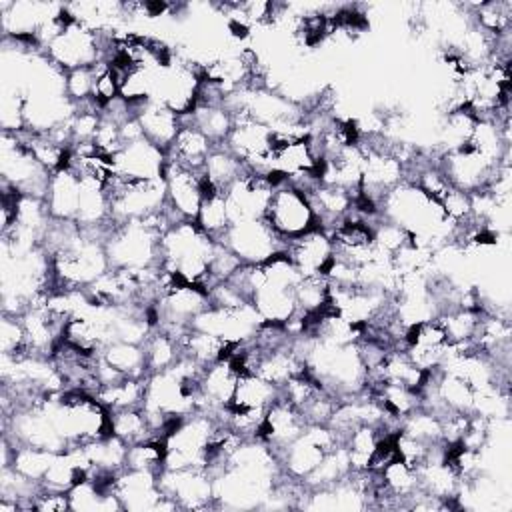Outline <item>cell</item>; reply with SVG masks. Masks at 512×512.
Segmentation results:
<instances>
[{"mask_svg":"<svg viewBox=\"0 0 512 512\" xmlns=\"http://www.w3.org/2000/svg\"><path fill=\"white\" fill-rule=\"evenodd\" d=\"M50 258L54 270L52 290L58 286L86 290L110 270L104 238L84 230H80Z\"/></svg>","mask_w":512,"mask_h":512,"instance_id":"obj_1","label":"cell"},{"mask_svg":"<svg viewBox=\"0 0 512 512\" xmlns=\"http://www.w3.org/2000/svg\"><path fill=\"white\" fill-rule=\"evenodd\" d=\"M110 268L142 270L160 266V234L144 220L116 222L104 236Z\"/></svg>","mask_w":512,"mask_h":512,"instance_id":"obj_2","label":"cell"},{"mask_svg":"<svg viewBox=\"0 0 512 512\" xmlns=\"http://www.w3.org/2000/svg\"><path fill=\"white\" fill-rule=\"evenodd\" d=\"M0 176L2 184L36 198H44L50 182V172L36 162L22 136L12 132H2L0 138Z\"/></svg>","mask_w":512,"mask_h":512,"instance_id":"obj_3","label":"cell"},{"mask_svg":"<svg viewBox=\"0 0 512 512\" xmlns=\"http://www.w3.org/2000/svg\"><path fill=\"white\" fill-rule=\"evenodd\" d=\"M264 220L286 244L314 228H320L310 206L308 194L288 180L276 184Z\"/></svg>","mask_w":512,"mask_h":512,"instance_id":"obj_4","label":"cell"},{"mask_svg":"<svg viewBox=\"0 0 512 512\" xmlns=\"http://www.w3.org/2000/svg\"><path fill=\"white\" fill-rule=\"evenodd\" d=\"M106 36L92 32L76 20H68L64 30L42 50L52 64L70 72L76 68L96 66L104 60Z\"/></svg>","mask_w":512,"mask_h":512,"instance_id":"obj_5","label":"cell"},{"mask_svg":"<svg viewBox=\"0 0 512 512\" xmlns=\"http://www.w3.org/2000/svg\"><path fill=\"white\" fill-rule=\"evenodd\" d=\"M200 82L202 70L196 64L184 60L182 56H172V60L156 76L154 100H160L184 120L198 104Z\"/></svg>","mask_w":512,"mask_h":512,"instance_id":"obj_6","label":"cell"},{"mask_svg":"<svg viewBox=\"0 0 512 512\" xmlns=\"http://www.w3.org/2000/svg\"><path fill=\"white\" fill-rule=\"evenodd\" d=\"M218 240L234 252L242 264H262L284 250V242L264 218L234 222Z\"/></svg>","mask_w":512,"mask_h":512,"instance_id":"obj_7","label":"cell"},{"mask_svg":"<svg viewBox=\"0 0 512 512\" xmlns=\"http://www.w3.org/2000/svg\"><path fill=\"white\" fill-rule=\"evenodd\" d=\"M274 188L276 184L268 176L246 170L224 190L230 224L264 218Z\"/></svg>","mask_w":512,"mask_h":512,"instance_id":"obj_8","label":"cell"},{"mask_svg":"<svg viewBox=\"0 0 512 512\" xmlns=\"http://www.w3.org/2000/svg\"><path fill=\"white\" fill-rule=\"evenodd\" d=\"M160 490L170 496L178 508L202 510L216 504L214 478L206 468L162 470L158 474Z\"/></svg>","mask_w":512,"mask_h":512,"instance_id":"obj_9","label":"cell"},{"mask_svg":"<svg viewBox=\"0 0 512 512\" xmlns=\"http://www.w3.org/2000/svg\"><path fill=\"white\" fill-rule=\"evenodd\" d=\"M166 208L174 222L196 220L204 200V174L176 162H168L164 170Z\"/></svg>","mask_w":512,"mask_h":512,"instance_id":"obj_10","label":"cell"},{"mask_svg":"<svg viewBox=\"0 0 512 512\" xmlns=\"http://www.w3.org/2000/svg\"><path fill=\"white\" fill-rule=\"evenodd\" d=\"M438 166L444 172L450 186L474 194L486 190L498 164L486 160L468 144H464L460 148L442 152L438 158Z\"/></svg>","mask_w":512,"mask_h":512,"instance_id":"obj_11","label":"cell"},{"mask_svg":"<svg viewBox=\"0 0 512 512\" xmlns=\"http://www.w3.org/2000/svg\"><path fill=\"white\" fill-rule=\"evenodd\" d=\"M112 170L124 180H158L164 178L168 164L166 150L146 138L124 144L112 158Z\"/></svg>","mask_w":512,"mask_h":512,"instance_id":"obj_12","label":"cell"},{"mask_svg":"<svg viewBox=\"0 0 512 512\" xmlns=\"http://www.w3.org/2000/svg\"><path fill=\"white\" fill-rule=\"evenodd\" d=\"M284 250L302 276H326V270L334 260V242L324 228H314L286 242Z\"/></svg>","mask_w":512,"mask_h":512,"instance_id":"obj_13","label":"cell"},{"mask_svg":"<svg viewBox=\"0 0 512 512\" xmlns=\"http://www.w3.org/2000/svg\"><path fill=\"white\" fill-rule=\"evenodd\" d=\"M238 376L240 370L230 356L206 366L200 376V412L218 416L224 408H228L232 404Z\"/></svg>","mask_w":512,"mask_h":512,"instance_id":"obj_14","label":"cell"},{"mask_svg":"<svg viewBox=\"0 0 512 512\" xmlns=\"http://www.w3.org/2000/svg\"><path fill=\"white\" fill-rule=\"evenodd\" d=\"M114 494L118 496L122 510L144 512L156 510L164 492L160 490L156 472L122 468L114 478Z\"/></svg>","mask_w":512,"mask_h":512,"instance_id":"obj_15","label":"cell"},{"mask_svg":"<svg viewBox=\"0 0 512 512\" xmlns=\"http://www.w3.org/2000/svg\"><path fill=\"white\" fill-rule=\"evenodd\" d=\"M306 426L308 424L304 422L302 412L284 398H278L268 406L258 438L266 442L274 450V454H278L284 446L296 440Z\"/></svg>","mask_w":512,"mask_h":512,"instance_id":"obj_16","label":"cell"},{"mask_svg":"<svg viewBox=\"0 0 512 512\" xmlns=\"http://www.w3.org/2000/svg\"><path fill=\"white\" fill-rule=\"evenodd\" d=\"M134 114L142 128L144 138L168 152V148L172 146L176 134L184 124L182 116H178L174 110H170L166 104L154 98L134 106Z\"/></svg>","mask_w":512,"mask_h":512,"instance_id":"obj_17","label":"cell"},{"mask_svg":"<svg viewBox=\"0 0 512 512\" xmlns=\"http://www.w3.org/2000/svg\"><path fill=\"white\" fill-rule=\"evenodd\" d=\"M272 166L274 172L286 180H294L306 174H318V156L312 148L310 138H292L282 140L274 136L272 148Z\"/></svg>","mask_w":512,"mask_h":512,"instance_id":"obj_18","label":"cell"},{"mask_svg":"<svg viewBox=\"0 0 512 512\" xmlns=\"http://www.w3.org/2000/svg\"><path fill=\"white\" fill-rule=\"evenodd\" d=\"M250 304L260 316V320L270 324H286L298 312L294 288L272 282L266 278V274L264 282L252 292Z\"/></svg>","mask_w":512,"mask_h":512,"instance_id":"obj_19","label":"cell"},{"mask_svg":"<svg viewBox=\"0 0 512 512\" xmlns=\"http://www.w3.org/2000/svg\"><path fill=\"white\" fill-rule=\"evenodd\" d=\"M306 194L318 226L324 228L326 232H330L338 222L348 218L356 202V196L350 194L348 190L332 184H324V182H318Z\"/></svg>","mask_w":512,"mask_h":512,"instance_id":"obj_20","label":"cell"},{"mask_svg":"<svg viewBox=\"0 0 512 512\" xmlns=\"http://www.w3.org/2000/svg\"><path fill=\"white\" fill-rule=\"evenodd\" d=\"M82 182L70 168H60L50 174V182L44 194V204L52 220L74 222L80 202Z\"/></svg>","mask_w":512,"mask_h":512,"instance_id":"obj_21","label":"cell"},{"mask_svg":"<svg viewBox=\"0 0 512 512\" xmlns=\"http://www.w3.org/2000/svg\"><path fill=\"white\" fill-rule=\"evenodd\" d=\"M214 146L216 144L200 128H196L190 122H184L166 156L168 162H176L190 170H202Z\"/></svg>","mask_w":512,"mask_h":512,"instance_id":"obj_22","label":"cell"},{"mask_svg":"<svg viewBox=\"0 0 512 512\" xmlns=\"http://www.w3.org/2000/svg\"><path fill=\"white\" fill-rule=\"evenodd\" d=\"M416 472H418L422 492L442 500L448 508L452 506V502H456V494L460 490L462 480L452 468V464L448 462V458L426 460L416 468Z\"/></svg>","mask_w":512,"mask_h":512,"instance_id":"obj_23","label":"cell"},{"mask_svg":"<svg viewBox=\"0 0 512 512\" xmlns=\"http://www.w3.org/2000/svg\"><path fill=\"white\" fill-rule=\"evenodd\" d=\"M236 344L226 342L218 336H212L208 332H200L194 328H188L184 336L180 338V350L182 356L194 360L200 366H210L212 362H218L222 358H228Z\"/></svg>","mask_w":512,"mask_h":512,"instance_id":"obj_24","label":"cell"},{"mask_svg":"<svg viewBox=\"0 0 512 512\" xmlns=\"http://www.w3.org/2000/svg\"><path fill=\"white\" fill-rule=\"evenodd\" d=\"M278 398H280L278 386L260 378L258 374L244 372L238 376L230 406L238 410H268V406Z\"/></svg>","mask_w":512,"mask_h":512,"instance_id":"obj_25","label":"cell"},{"mask_svg":"<svg viewBox=\"0 0 512 512\" xmlns=\"http://www.w3.org/2000/svg\"><path fill=\"white\" fill-rule=\"evenodd\" d=\"M98 356L104 362H108L114 370H118L122 376L148 378L146 356H144L142 344L112 340V342H108L106 346L100 348Z\"/></svg>","mask_w":512,"mask_h":512,"instance_id":"obj_26","label":"cell"},{"mask_svg":"<svg viewBox=\"0 0 512 512\" xmlns=\"http://www.w3.org/2000/svg\"><path fill=\"white\" fill-rule=\"evenodd\" d=\"M202 174L212 188L224 192L234 180L246 174V166L224 144H216L206 158Z\"/></svg>","mask_w":512,"mask_h":512,"instance_id":"obj_27","label":"cell"},{"mask_svg":"<svg viewBox=\"0 0 512 512\" xmlns=\"http://www.w3.org/2000/svg\"><path fill=\"white\" fill-rule=\"evenodd\" d=\"M484 310L454 306L436 314V320L442 324L450 344H472L478 332V324Z\"/></svg>","mask_w":512,"mask_h":512,"instance_id":"obj_28","label":"cell"},{"mask_svg":"<svg viewBox=\"0 0 512 512\" xmlns=\"http://www.w3.org/2000/svg\"><path fill=\"white\" fill-rule=\"evenodd\" d=\"M184 122L200 128L214 144H224L232 130L234 114L224 104H196V108L188 118H184Z\"/></svg>","mask_w":512,"mask_h":512,"instance_id":"obj_29","label":"cell"},{"mask_svg":"<svg viewBox=\"0 0 512 512\" xmlns=\"http://www.w3.org/2000/svg\"><path fill=\"white\" fill-rule=\"evenodd\" d=\"M146 390V378H132L124 376L114 384L100 386L94 392V398L106 410H120V408H136L142 406Z\"/></svg>","mask_w":512,"mask_h":512,"instance_id":"obj_30","label":"cell"},{"mask_svg":"<svg viewBox=\"0 0 512 512\" xmlns=\"http://www.w3.org/2000/svg\"><path fill=\"white\" fill-rule=\"evenodd\" d=\"M108 412H110V434L118 436L128 446L144 440H156L142 406L108 410Z\"/></svg>","mask_w":512,"mask_h":512,"instance_id":"obj_31","label":"cell"},{"mask_svg":"<svg viewBox=\"0 0 512 512\" xmlns=\"http://www.w3.org/2000/svg\"><path fill=\"white\" fill-rule=\"evenodd\" d=\"M142 348H144V356H146L148 374L164 372V370L172 368L182 356L180 342L174 336H170L168 332H164L162 328H152L148 338L142 342Z\"/></svg>","mask_w":512,"mask_h":512,"instance_id":"obj_32","label":"cell"},{"mask_svg":"<svg viewBox=\"0 0 512 512\" xmlns=\"http://www.w3.org/2000/svg\"><path fill=\"white\" fill-rule=\"evenodd\" d=\"M350 472H352V466H350L346 446L340 444L322 456L318 466L302 480V484L306 488H324V486H332V484L340 482Z\"/></svg>","mask_w":512,"mask_h":512,"instance_id":"obj_33","label":"cell"},{"mask_svg":"<svg viewBox=\"0 0 512 512\" xmlns=\"http://www.w3.org/2000/svg\"><path fill=\"white\" fill-rule=\"evenodd\" d=\"M386 432L388 430H384L380 426H370V424H360L350 430V434L344 440V446H346L352 470H368V462H370L380 438Z\"/></svg>","mask_w":512,"mask_h":512,"instance_id":"obj_34","label":"cell"},{"mask_svg":"<svg viewBox=\"0 0 512 512\" xmlns=\"http://www.w3.org/2000/svg\"><path fill=\"white\" fill-rule=\"evenodd\" d=\"M294 298L300 314L312 316L328 308L330 280L324 274L302 276L294 286Z\"/></svg>","mask_w":512,"mask_h":512,"instance_id":"obj_35","label":"cell"},{"mask_svg":"<svg viewBox=\"0 0 512 512\" xmlns=\"http://www.w3.org/2000/svg\"><path fill=\"white\" fill-rule=\"evenodd\" d=\"M54 456L56 452H50L44 448H36L28 444H12L10 466L22 476H26L28 480L42 482V478L46 476L48 468L54 462Z\"/></svg>","mask_w":512,"mask_h":512,"instance_id":"obj_36","label":"cell"},{"mask_svg":"<svg viewBox=\"0 0 512 512\" xmlns=\"http://www.w3.org/2000/svg\"><path fill=\"white\" fill-rule=\"evenodd\" d=\"M200 230L204 234H208L210 238L218 240L226 228L230 226V218H228V210H226V200H224V192L212 190L208 194H204L202 206L198 210V216L194 220Z\"/></svg>","mask_w":512,"mask_h":512,"instance_id":"obj_37","label":"cell"},{"mask_svg":"<svg viewBox=\"0 0 512 512\" xmlns=\"http://www.w3.org/2000/svg\"><path fill=\"white\" fill-rule=\"evenodd\" d=\"M398 430L430 446L442 442V418L426 408H416L406 414L400 420Z\"/></svg>","mask_w":512,"mask_h":512,"instance_id":"obj_38","label":"cell"},{"mask_svg":"<svg viewBox=\"0 0 512 512\" xmlns=\"http://www.w3.org/2000/svg\"><path fill=\"white\" fill-rule=\"evenodd\" d=\"M126 468L160 474L164 470V442L144 440L138 444H130L126 454Z\"/></svg>","mask_w":512,"mask_h":512,"instance_id":"obj_39","label":"cell"},{"mask_svg":"<svg viewBox=\"0 0 512 512\" xmlns=\"http://www.w3.org/2000/svg\"><path fill=\"white\" fill-rule=\"evenodd\" d=\"M0 350L4 356H28L26 332L20 316L2 314L0 320Z\"/></svg>","mask_w":512,"mask_h":512,"instance_id":"obj_40","label":"cell"},{"mask_svg":"<svg viewBox=\"0 0 512 512\" xmlns=\"http://www.w3.org/2000/svg\"><path fill=\"white\" fill-rule=\"evenodd\" d=\"M94 82H96V66L76 68V70L66 72L64 92L74 104L90 102L92 94H94Z\"/></svg>","mask_w":512,"mask_h":512,"instance_id":"obj_41","label":"cell"},{"mask_svg":"<svg viewBox=\"0 0 512 512\" xmlns=\"http://www.w3.org/2000/svg\"><path fill=\"white\" fill-rule=\"evenodd\" d=\"M440 206L444 210V214L456 224V226H464L466 222L472 220V198L468 192L458 190L454 186L448 188V192L442 196Z\"/></svg>","mask_w":512,"mask_h":512,"instance_id":"obj_42","label":"cell"},{"mask_svg":"<svg viewBox=\"0 0 512 512\" xmlns=\"http://www.w3.org/2000/svg\"><path fill=\"white\" fill-rule=\"evenodd\" d=\"M32 510L40 512H64L70 510L68 492H52V490H40L32 502Z\"/></svg>","mask_w":512,"mask_h":512,"instance_id":"obj_43","label":"cell"}]
</instances>
